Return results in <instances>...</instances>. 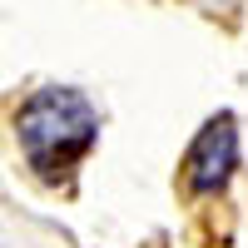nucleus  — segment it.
Here are the masks:
<instances>
[{"label": "nucleus", "mask_w": 248, "mask_h": 248, "mask_svg": "<svg viewBox=\"0 0 248 248\" xmlns=\"http://www.w3.org/2000/svg\"><path fill=\"white\" fill-rule=\"evenodd\" d=\"M15 139H20V154L35 169V179L65 184L90 159L94 139H99V109L90 105L85 90L45 85L15 109Z\"/></svg>", "instance_id": "1"}, {"label": "nucleus", "mask_w": 248, "mask_h": 248, "mask_svg": "<svg viewBox=\"0 0 248 248\" xmlns=\"http://www.w3.org/2000/svg\"><path fill=\"white\" fill-rule=\"evenodd\" d=\"M238 174V129L233 114H214L203 129L194 134L189 154H184V184L194 199H214L233 184Z\"/></svg>", "instance_id": "2"}]
</instances>
